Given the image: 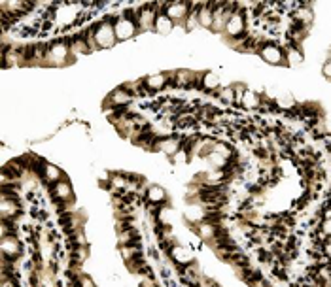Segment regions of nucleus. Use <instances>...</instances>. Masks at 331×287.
Instances as JSON below:
<instances>
[{"label": "nucleus", "instance_id": "f257e3e1", "mask_svg": "<svg viewBox=\"0 0 331 287\" xmlns=\"http://www.w3.org/2000/svg\"><path fill=\"white\" fill-rule=\"evenodd\" d=\"M114 19V30H116V38L117 42H127L135 38V36L140 32L137 25V17H135V10L133 8H127L123 12H119Z\"/></svg>", "mask_w": 331, "mask_h": 287}, {"label": "nucleus", "instance_id": "f03ea898", "mask_svg": "<svg viewBox=\"0 0 331 287\" xmlns=\"http://www.w3.org/2000/svg\"><path fill=\"white\" fill-rule=\"evenodd\" d=\"M70 62H72L70 42L67 38H57V40L49 42L48 49H46L44 64H48V66H67Z\"/></svg>", "mask_w": 331, "mask_h": 287}, {"label": "nucleus", "instance_id": "7ed1b4c3", "mask_svg": "<svg viewBox=\"0 0 331 287\" xmlns=\"http://www.w3.org/2000/svg\"><path fill=\"white\" fill-rule=\"evenodd\" d=\"M91 30H93V40L97 44V49L116 48L117 38H116L114 19L112 17H104V19L97 21L95 25H91Z\"/></svg>", "mask_w": 331, "mask_h": 287}, {"label": "nucleus", "instance_id": "20e7f679", "mask_svg": "<svg viewBox=\"0 0 331 287\" xmlns=\"http://www.w3.org/2000/svg\"><path fill=\"white\" fill-rule=\"evenodd\" d=\"M159 10H161V2L159 4H142L140 8L135 10V17H137V25L140 32L153 30Z\"/></svg>", "mask_w": 331, "mask_h": 287}, {"label": "nucleus", "instance_id": "39448f33", "mask_svg": "<svg viewBox=\"0 0 331 287\" xmlns=\"http://www.w3.org/2000/svg\"><path fill=\"white\" fill-rule=\"evenodd\" d=\"M161 10L165 12V15L169 19L173 21L176 27H184L186 19L189 17L191 10H193V4L191 2H161Z\"/></svg>", "mask_w": 331, "mask_h": 287}, {"label": "nucleus", "instance_id": "423d86ee", "mask_svg": "<svg viewBox=\"0 0 331 287\" xmlns=\"http://www.w3.org/2000/svg\"><path fill=\"white\" fill-rule=\"evenodd\" d=\"M133 100H135V95H133L129 89H125L123 85H119V87L112 89L110 93L106 95V98H104V106H106V110L121 112V110H125L129 104H133Z\"/></svg>", "mask_w": 331, "mask_h": 287}, {"label": "nucleus", "instance_id": "0eeeda50", "mask_svg": "<svg viewBox=\"0 0 331 287\" xmlns=\"http://www.w3.org/2000/svg\"><path fill=\"white\" fill-rule=\"evenodd\" d=\"M257 55L261 57L263 62H267L271 66H282L286 64V55H284L282 46H278L275 42H265L259 46Z\"/></svg>", "mask_w": 331, "mask_h": 287}, {"label": "nucleus", "instance_id": "6e6552de", "mask_svg": "<svg viewBox=\"0 0 331 287\" xmlns=\"http://www.w3.org/2000/svg\"><path fill=\"white\" fill-rule=\"evenodd\" d=\"M223 34L227 36L229 40H235V42L241 40L242 36L246 34V17H244V12L239 6L235 8V12L229 17Z\"/></svg>", "mask_w": 331, "mask_h": 287}, {"label": "nucleus", "instance_id": "1a4fd4ad", "mask_svg": "<svg viewBox=\"0 0 331 287\" xmlns=\"http://www.w3.org/2000/svg\"><path fill=\"white\" fill-rule=\"evenodd\" d=\"M142 85L148 95H157L163 89H167L169 85H173L171 80V72H153L142 78Z\"/></svg>", "mask_w": 331, "mask_h": 287}, {"label": "nucleus", "instance_id": "9d476101", "mask_svg": "<svg viewBox=\"0 0 331 287\" xmlns=\"http://www.w3.org/2000/svg\"><path fill=\"white\" fill-rule=\"evenodd\" d=\"M199 78H201V72H193V70H187V68H180L171 72L173 85L182 87V89H191V87L199 89Z\"/></svg>", "mask_w": 331, "mask_h": 287}, {"label": "nucleus", "instance_id": "9b49d317", "mask_svg": "<svg viewBox=\"0 0 331 287\" xmlns=\"http://www.w3.org/2000/svg\"><path fill=\"white\" fill-rule=\"evenodd\" d=\"M0 213H2V221H12L21 213V206L17 202V195L12 193L8 195L6 191H2V202H0Z\"/></svg>", "mask_w": 331, "mask_h": 287}, {"label": "nucleus", "instance_id": "f8f14e48", "mask_svg": "<svg viewBox=\"0 0 331 287\" xmlns=\"http://www.w3.org/2000/svg\"><path fill=\"white\" fill-rule=\"evenodd\" d=\"M0 249H2V259L14 263L15 259H19L21 253H23V244H21L15 234H6V236H2Z\"/></svg>", "mask_w": 331, "mask_h": 287}, {"label": "nucleus", "instance_id": "ddd939ff", "mask_svg": "<svg viewBox=\"0 0 331 287\" xmlns=\"http://www.w3.org/2000/svg\"><path fill=\"white\" fill-rule=\"evenodd\" d=\"M184 150V142L180 140L178 136H165L159 138L155 146H153V151H159V153H165L169 159H174L176 153Z\"/></svg>", "mask_w": 331, "mask_h": 287}, {"label": "nucleus", "instance_id": "4468645a", "mask_svg": "<svg viewBox=\"0 0 331 287\" xmlns=\"http://www.w3.org/2000/svg\"><path fill=\"white\" fill-rule=\"evenodd\" d=\"M69 42H70V55H72V61H78V59L83 57V55L93 53V51H91L89 42H87V38H85L83 32L69 38Z\"/></svg>", "mask_w": 331, "mask_h": 287}, {"label": "nucleus", "instance_id": "2eb2a0df", "mask_svg": "<svg viewBox=\"0 0 331 287\" xmlns=\"http://www.w3.org/2000/svg\"><path fill=\"white\" fill-rule=\"evenodd\" d=\"M171 259L176 263V265H180L182 268H187V267H191L193 265V261H195V257H193V253L189 252L186 246H180V244H173L171 246Z\"/></svg>", "mask_w": 331, "mask_h": 287}, {"label": "nucleus", "instance_id": "dca6fc26", "mask_svg": "<svg viewBox=\"0 0 331 287\" xmlns=\"http://www.w3.org/2000/svg\"><path fill=\"white\" fill-rule=\"evenodd\" d=\"M199 89L205 91V93H216V91L221 89V78L212 70H205L201 72L199 78Z\"/></svg>", "mask_w": 331, "mask_h": 287}, {"label": "nucleus", "instance_id": "f3484780", "mask_svg": "<svg viewBox=\"0 0 331 287\" xmlns=\"http://www.w3.org/2000/svg\"><path fill=\"white\" fill-rule=\"evenodd\" d=\"M197 21H199L201 28H210L212 30V25H214V4L210 2H201L197 4Z\"/></svg>", "mask_w": 331, "mask_h": 287}, {"label": "nucleus", "instance_id": "a211bd4d", "mask_svg": "<svg viewBox=\"0 0 331 287\" xmlns=\"http://www.w3.org/2000/svg\"><path fill=\"white\" fill-rule=\"evenodd\" d=\"M40 174H42V180L49 185H55L57 182L64 180V174H62L61 168L53 163H48V161H44L40 164Z\"/></svg>", "mask_w": 331, "mask_h": 287}, {"label": "nucleus", "instance_id": "6ab92c4d", "mask_svg": "<svg viewBox=\"0 0 331 287\" xmlns=\"http://www.w3.org/2000/svg\"><path fill=\"white\" fill-rule=\"evenodd\" d=\"M144 197H146V200H148L150 204L161 206V204H165L167 200H169V193L165 191V187L153 184V185H148V187H146Z\"/></svg>", "mask_w": 331, "mask_h": 287}, {"label": "nucleus", "instance_id": "aec40b11", "mask_svg": "<svg viewBox=\"0 0 331 287\" xmlns=\"http://www.w3.org/2000/svg\"><path fill=\"white\" fill-rule=\"evenodd\" d=\"M51 193H53V198H57L59 202H70L72 197H74L72 184H70L67 178L61 180V182H57L55 185H51Z\"/></svg>", "mask_w": 331, "mask_h": 287}, {"label": "nucleus", "instance_id": "412c9836", "mask_svg": "<svg viewBox=\"0 0 331 287\" xmlns=\"http://www.w3.org/2000/svg\"><path fill=\"white\" fill-rule=\"evenodd\" d=\"M174 25L173 21L169 19L165 15V12L163 10H159V14H157V19H155V27H153V30L157 32V34H161V36H169L171 32L174 30Z\"/></svg>", "mask_w": 331, "mask_h": 287}, {"label": "nucleus", "instance_id": "4be33fe9", "mask_svg": "<svg viewBox=\"0 0 331 287\" xmlns=\"http://www.w3.org/2000/svg\"><path fill=\"white\" fill-rule=\"evenodd\" d=\"M239 104L246 110H257V108H261V96H259V93H255V91L246 89Z\"/></svg>", "mask_w": 331, "mask_h": 287}, {"label": "nucleus", "instance_id": "5701e85b", "mask_svg": "<svg viewBox=\"0 0 331 287\" xmlns=\"http://www.w3.org/2000/svg\"><path fill=\"white\" fill-rule=\"evenodd\" d=\"M295 21L301 25V27H309L312 21H314V12L309 4H303V6L297 8L295 12Z\"/></svg>", "mask_w": 331, "mask_h": 287}, {"label": "nucleus", "instance_id": "b1692460", "mask_svg": "<svg viewBox=\"0 0 331 287\" xmlns=\"http://www.w3.org/2000/svg\"><path fill=\"white\" fill-rule=\"evenodd\" d=\"M284 55H286V62H288L290 66H297V64L303 62V51L297 48V46H288L286 51H284Z\"/></svg>", "mask_w": 331, "mask_h": 287}, {"label": "nucleus", "instance_id": "393cba45", "mask_svg": "<svg viewBox=\"0 0 331 287\" xmlns=\"http://www.w3.org/2000/svg\"><path fill=\"white\" fill-rule=\"evenodd\" d=\"M221 102L225 104H237V93H235L233 85H227V87H221L220 93H218Z\"/></svg>", "mask_w": 331, "mask_h": 287}, {"label": "nucleus", "instance_id": "a878e982", "mask_svg": "<svg viewBox=\"0 0 331 287\" xmlns=\"http://www.w3.org/2000/svg\"><path fill=\"white\" fill-rule=\"evenodd\" d=\"M80 287H97V285H95V281L91 280L87 274H82L80 276Z\"/></svg>", "mask_w": 331, "mask_h": 287}, {"label": "nucleus", "instance_id": "bb28decb", "mask_svg": "<svg viewBox=\"0 0 331 287\" xmlns=\"http://www.w3.org/2000/svg\"><path fill=\"white\" fill-rule=\"evenodd\" d=\"M322 74H324L327 80H331V59L324 62V66H322Z\"/></svg>", "mask_w": 331, "mask_h": 287}, {"label": "nucleus", "instance_id": "cd10ccee", "mask_svg": "<svg viewBox=\"0 0 331 287\" xmlns=\"http://www.w3.org/2000/svg\"><path fill=\"white\" fill-rule=\"evenodd\" d=\"M0 287H19V285L14 281V278H8V276H4V278H2V285H0Z\"/></svg>", "mask_w": 331, "mask_h": 287}, {"label": "nucleus", "instance_id": "c85d7f7f", "mask_svg": "<svg viewBox=\"0 0 331 287\" xmlns=\"http://www.w3.org/2000/svg\"><path fill=\"white\" fill-rule=\"evenodd\" d=\"M322 229H324V233L327 234V236H331V218H329V219H325V221H324V227H322Z\"/></svg>", "mask_w": 331, "mask_h": 287}]
</instances>
